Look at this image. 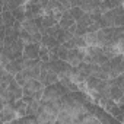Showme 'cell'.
Masks as SVG:
<instances>
[{"label": "cell", "instance_id": "cell-1", "mask_svg": "<svg viewBox=\"0 0 124 124\" xmlns=\"http://www.w3.org/2000/svg\"><path fill=\"white\" fill-rule=\"evenodd\" d=\"M69 92V89L61 83L60 80L55 83H51L48 86H44L42 89V99H48V101H58L63 95H66Z\"/></svg>", "mask_w": 124, "mask_h": 124}, {"label": "cell", "instance_id": "cell-2", "mask_svg": "<svg viewBox=\"0 0 124 124\" xmlns=\"http://www.w3.org/2000/svg\"><path fill=\"white\" fill-rule=\"evenodd\" d=\"M47 66L51 72H54L58 78L61 76H69L70 75V70H72V66L67 63L66 60H53V61H47Z\"/></svg>", "mask_w": 124, "mask_h": 124}, {"label": "cell", "instance_id": "cell-3", "mask_svg": "<svg viewBox=\"0 0 124 124\" xmlns=\"http://www.w3.org/2000/svg\"><path fill=\"white\" fill-rule=\"evenodd\" d=\"M86 48V47H85ZM85 48H80V47H73L67 51V58L66 61L70 64V66H78L80 61L83 60V55H85Z\"/></svg>", "mask_w": 124, "mask_h": 124}, {"label": "cell", "instance_id": "cell-4", "mask_svg": "<svg viewBox=\"0 0 124 124\" xmlns=\"http://www.w3.org/2000/svg\"><path fill=\"white\" fill-rule=\"evenodd\" d=\"M3 69H5L8 73H10V75H16L19 70L23 69V57L21 55L19 58H15V60H9V61H6V63L3 64Z\"/></svg>", "mask_w": 124, "mask_h": 124}, {"label": "cell", "instance_id": "cell-5", "mask_svg": "<svg viewBox=\"0 0 124 124\" xmlns=\"http://www.w3.org/2000/svg\"><path fill=\"white\" fill-rule=\"evenodd\" d=\"M39 42H26L22 50V57L23 58H38V51H39Z\"/></svg>", "mask_w": 124, "mask_h": 124}, {"label": "cell", "instance_id": "cell-6", "mask_svg": "<svg viewBox=\"0 0 124 124\" xmlns=\"http://www.w3.org/2000/svg\"><path fill=\"white\" fill-rule=\"evenodd\" d=\"M39 44L42 45V47H45V48H48L50 51H55L57 48H58V41L54 38V37H51V35H42L41 37V39H39Z\"/></svg>", "mask_w": 124, "mask_h": 124}, {"label": "cell", "instance_id": "cell-7", "mask_svg": "<svg viewBox=\"0 0 124 124\" xmlns=\"http://www.w3.org/2000/svg\"><path fill=\"white\" fill-rule=\"evenodd\" d=\"M107 96H109L112 101H118L120 98L124 96V88L121 86H115V85H109L108 83V89H107Z\"/></svg>", "mask_w": 124, "mask_h": 124}, {"label": "cell", "instance_id": "cell-8", "mask_svg": "<svg viewBox=\"0 0 124 124\" xmlns=\"http://www.w3.org/2000/svg\"><path fill=\"white\" fill-rule=\"evenodd\" d=\"M76 23V21L70 16V13L66 10V12H63L61 13V16H60V19H58V25L61 26V28H64V29H69L72 25H75Z\"/></svg>", "mask_w": 124, "mask_h": 124}, {"label": "cell", "instance_id": "cell-9", "mask_svg": "<svg viewBox=\"0 0 124 124\" xmlns=\"http://www.w3.org/2000/svg\"><path fill=\"white\" fill-rule=\"evenodd\" d=\"M73 37V34H70L67 29H64V28H58L57 29V32H55V35H54V38L58 41V44H63V42H66V41H69L70 38Z\"/></svg>", "mask_w": 124, "mask_h": 124}, {"label": "cell", "instance_id": "cell-10", "mask_svg": "<svg viewBox=\"0 0 124 124\" xmlns=\"http://www.w3.org/2000/svg\"><path fill=\"white\" fill-rule=\"evenodd\" d=\"M2 19H3V23H5V28H10V26H13V23H15V18H13V15H12V12L10 10H3L2 13Z\"/></svg>", "mask_w": 124, "mask_h": 124}, {"label": "cell", "instance_id": "cell-11", "mask_svg": "<svg viewBox=\"0 0 124 124\" xmlns=\"http://www.w3.org/2000/svg\"><path fill=\"white\" fill-rule=\"evenodd\" d=\"M10 12H12L13 18H15L16 21H19V22H22V21H23V19L26 18V10H25V5H23V6H18V8L12 9Z\"/></svg>", "mask_w": 124, "mask_h": 124}, {"label": "cell", "instance_id": "cell-12", "mask_svg": "<svg viewBox=\"0 0 124 124\" xmlns=\"http://www.w3.org/2000/svg\"><path fill=\"white\" fill-rule=\"evenodd\" d=\"M39 19H41V26H42L44 29H47V28H50V26H54V25L57 23V21H55L51 15H41Z\"/></svg>", "mask_w": 124, "mask_h": 124}, {"label": "cell", "instance_id": "cell-13", "mask_svg": "<svg viewBox=\"0 0 124 124\" xmlns=\"http://www.w3.org/2000/svg\"><path fill=\"white\" fill-rule=\"evenodd\" d=\"M67 12L70 13V16H72L75 21L80 19V18L83 16V13H85V12H83L79 6H72V8H69V9H67Z\"/></svg>", "mask_w": 124, "mask_h": 124}, {"label": "cell", "instance_id": "cell-14", "mask_svg": "<svg viewBox=\"0 0 124 124\" xmlns=\"http://www.w3.org/2000/svg\"><path fill=\"white\" fill-rule=\"evenodd\" d=\"M41 45V44H39ZM48 55H50V50L45 48V47H39V51H38V60L39 61H48Z\"/></svg>", "mask_w": 124, "mask_h": 124}, {"label": "cell", "instance_id": "cell-15", "mask_svg": "<svg viewBox=\"0 0 124 124\" xmlns=\"http://www.w3.org/2000/svg\"><path fill=\"white\" fill-rule=\"evenodd\" d=\"M67 48L66 47H63V45H58V48L55 50V54H57V57L60 58V60H66L67 58Z\"/></svg>", "mask_w": 124, "mask_h": 124}, {"label": "cell", "instance_id": "cell-16", "mask_svg": "<svg viewBox=\"0 0 124 124\" xmlns=\"http://www.w3.org/2000/svg\"><path fill=\"white\" fill-rule=\"evenodd\" d=\"M13 78H15V80H16L21 86H23V85H25V82L28 80V78L23 75V72H22V70H19L16 75H13Z\"/></svg>", "mask_w": 124, "mask_h": 124}, {"label": "cell", "instance_id": "cell-17", "mask_svg": "<svg viewBox=\"0 0 124 124\" xmlns=\"http://www.w3.org/2000/svg\"><path fill=\"white\" fill-rule=\"evenodd\" d=\"M0 29H5V23H3V19H2V15H0Z\"/></svg>", "mask_w": 124, "mask_h": 124}]
</instances>
